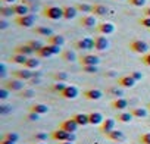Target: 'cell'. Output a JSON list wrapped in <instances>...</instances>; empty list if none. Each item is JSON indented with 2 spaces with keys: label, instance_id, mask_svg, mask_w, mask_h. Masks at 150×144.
<instances>
[{
  "label": "cell",
  "instance_id": "6da1fadb",
  "mask_svg": "<svg viewBox=\"0 0 150 144\" xmlns=\"http://www.w3.org/2000/svg\"><path fill=\"white\" fill-rule=\"evenodd\" d=\"M41 15L50 21H59L63 18V8L59 6H46L41 11Z\"/></svg>",
  "mask_w": 150,
  "mask_h": 144
},
{
  "label": "cell",
  "instance_id": "7a4b0ae2",
  "mask_svg": "<svg viewBox=\"0 0 150 144\" xmlns=\"http://www.w3.org/2000/svg\"><path fill=\"white\" fill-rule=\"evenodd\" d=\"M50 138H53L54 141H59V143H62V141H75V134L68 132L62 128H57V129L50 132Z\"/></svg>",
  "mask_w": 150,
  "mask_h": 144
},
{
  "label": "cell",
  "instance_id": "3957f363",
  "mask_svg": "<svg viewBox=\"0 0 150 144\" xmlns=\"http://www.w3.org/2000/svg\"><path fill=\"white\" fill-rule=\"evenodd\" d=\"M15 24L22 27V28H31L35 24V15L28 13V15H24V16H15Z\"/></svg>",
  "mask_w": 150,
  "mask_h": 144
},
{
  "label": "cell",
  "instance_id": "277c9868",
  "mask_svg": "<svg viewBox=\"0 0 150 144\" xmlns=\"http://www.w3.org/2000/svg\"><path fill=\"white\" fill-rule=\"evenodd\" d=\"M129 50L138 54H146L149 53V44L143 40H132L129 43Z\"/></svg>",
  "mask_w": 150,
  "mask_h": 144
},
{
  "label": "cell",
  "instance_id": "5b68a950",
  "mask_svg": "<svg viewBox=\"0 0 150 144\" xmlns=\"http://www.w3.org/2000/svg\"><path fill=\"white\" fill-rule=\"evenodd\" d=\"M12 78H16V80H21V81H30L34 78V72L31 69H18V71H13L12 72Z\"/></svg>",
  "mask_w": 150,
  "mask_h": 144
},
{
  "label": "cell",
  "instance_id": "8992f818",
  "mask_svg": "<svg viewBox=\"0 0 150 144\" xmlns=\"http://www.w3.org/2000/svg\"><path fill=\"white\" fill-rule=\"evenodd\" d=\"M74 46L78 50H93L94 49V38H90V37L80 38L74 43Z\"/></svg>",
  "mask_w": 150,
  "mask_h": 144
},
{
  "label": "cell",
  "instance_id": "52a82bcc",
  "mask_svg": "<svg viewBox=\"0 0 150 144\" xmlns=\"http://www.w3.org/2000/svg\"><path fill=\"white\" fill-rule=\"evenodd\" d=\"M78 60H80L81 66H87V65H94V66H97V65L100 63V57L96 56V54H91V53H87V54L80 56Z\"/></svg>",
  "mask_w": 150,
  "mask_h": 144
},
{
  "label": "cell",
  "instance_id": "ba28073f",
  "mask_svg": "<svg viewBox=\"0 0 150 144\" xmlns=\"http://www.w3.org/2000/svg\"><path fill=\"white\" fill-rule=\"evenodd\" d=\"M59 96L63 97V99H68V100H74L80 96V90H78L77 85H66V88Z\"/></svg>",
  "mask_w": 150,
  "mask_h": 144
},
{
  "label": "cell",
  "instance_id": "9c48e42d",
  "mask_svg": "<svg viewBox=\"0 0 150 144\" xmlns=\"http://www.w3.org/2000/svg\"><path fill=\"white\" fill-rule=\"evenodd\" d=\"M78 126H80V125H78L77 122H75V119H74V118L65 119V121H62V122H60V125H59V128H62V129H65V131H68V132H72V134L77 132Z\"/></svg>",
  "mask_w": 150,
  "mask_h": 144
},
{
  "label": "cell",
  "instance_id": "30bf717a",
  "mask_svg": "<svg viewBox=\"0 0 150 144\" xmlns=\"http://www.w3.org/2000/svg\"><path fill=\"white\" fill-rule=\"evenodd\" d=\"M108 47H109V40L106 38V35L99 34V35L94 37V50L103 52V50H106Z\"/></svg>",
  "mask_w": 150,
  "mask_h": 144
},
{
  "label": "cell",
  "instance_id": "8fae6325",
  "mask_svg": "<svg viewBox=\"0 0 150 144\" xmlns=\"http://www.w3.org/2000/svg\"><path fill=\"white\" fill-rule=\"evenodd\" d=\"M5 88H8L9 91H22L24 90V81L16 80V78L8 80V81H5Z\"/></svg>",
  "mask_w": 150,
  "mask_h": 144
},
{
  "label": "cell",
  "instance_id": "7c38bea8",
  "mask_svg": "<svg viewBox=\"0 0 150 144\" xmlns=\"http://www.w3.org/2000/svg\"><path fill=\"white\" fill-rule=\"evenodd\" d=\"M97 32L102 34V35H109V34H113L115 32V25L112 22H100L97 27H96Z\"/></svg>",
  "mask_w": 150,
  "mask_h": 144
},
{
  "label": "cell",
  "instance_id": "4fadbf2b",
  "mask_svg": "<svg viewBox=\"0 0 150 144\" xmlns=\"http://www.w3.org/2000/svg\"><path fill=\"white\" fill-rule=\"evenodd\" d=\"M80 25L83 28H94V27H97V19L94 15H84L80 19Z\"/></svg>",
  "mask_w": 150,
  "mask_h": 144
},
{
  "label": "cell",
  "instance_id": "5bb4252c",
  "mask_svg": "<svg viewBox=\"0 0 150 144\" xmlns=\"http://www.w3.org/2000/svg\"><path fill=\"white\" fill-rule=\"evenodd\" d=\"M83 96L87 100H100L103 97V91L99 88H88V90L83 91Z\"/></svg>",
  "mask_w": 150,
  "mask_h": 144
},
{
  "label": "cell",
  "instance_id": "9a60e30c",
  "mask_svg": "<svg viewBox=\"0 0 150 144\" xmlns=\"http://www.w3.org/2000/svg\"><path fill=\"white\" fill-rule=\"evenodd\" d=\"M135 80L131 77V75H124V77H119L118 78V85L122 87V88H131L135 85Z\"/></svg>",
  "mask_w": 150,
  "mask_h": 144
},
{
  "label": "cell",
  "instance_id": "2e32d148",
  "mask_svg": "<svg viewBox=\"0 0 150 144\" xmlns=\"http://www.w3.org/2000/svg\"><path fill=\"white\" fill-rule=\"evenodd\" d=\"M115 125H116V119L106 118V119L103 121V124L100 125V131L106 135V134H109L110 131H113V129H115Z\"/></svg>",
  "mask_w": 150,
  "mask_h": 144
},
{
  "label": "cell",
  "instance_id": "e0dca14e",
  "mask_svg": "<svg viewBox=\"0 0 150 144\" xmlns=\"http://www.w3.org/2000/svg\"><path fill=\"white\" fill-rule=\"evenodd\" d=\"M110 106H112L115 110H121V112H124V110L128 107V100H127V99H122V97H119V99H113L112 103H110Z\"/></svg>",
  "mask_w": 150,
  "mask_h": 144
},
{
  "label": "cell",
  "instance_id": "ac0fdd59",
  "mask_svg": "<svg viewBox=\"0 0 150 144\" xmlns=\"http://www.w3.org/2000/svg\"><path fill=\"white\" fill-rule=\"evenodd\" d=\"M77 13H78V9L75 6H63V19L71 21L74 18H77Z\"/></svg>",
  "mask_w": 150,
  "mask_h": 144
},
{
  "label": "cell",
  "instance_id": "d6986e66",
  "mask_svg": "<svg viewBox=\"0 0 150 144\" xmlns=\"http://www.w3.org/2000/svg\"><path fill=\"white\" fill-rule=\"evenodd\" d=\"M15 53H19V54H25V56H31V54H34L35 52L33 50V47L28 44V43H25V44H19V46H16L15 47Z\"/></svg>",
  "mask_w": 150,
  "mask_h": 144
},
{
  "label": "cell",
  "instance_id": "ffe728a7",
  "mask_svg": "<svg viewBox=\"0 0 150 144\" xmlns=\"http://www.w3.org/2000/svg\"><path fill=\"white\" fill-rule=\"evenodd\" d=\"M108 12H109V9H108L105 5H100V3H94V5H93L91 13H93L94 16H105V15H108Z\"/></svg>",
  "mask_w": 150,
  "mask_h": 144
},
{
  "label": "cell",
  "instance_id": "44dd1931",
  "mask_svg": "<svg viewBox=\"0 0 150 144\" xmlns=\"http://www.w3.org/2000/svg\"><path fill=\"white\" fill-rule=\"evenodd\" d=\"M88 119H90V125H102L105 121V118L100 112H90Z\"/></svg>",
  "mask_w": 150,
  "mask_h": 144
},
{
  "label": "cell",
  "instance_id": "7402d4cb",
  "mask_svg": "<svg viewBox=\"0 0 150 144\" xmlns=\"http://www.w3.org/2000/svg\"><path fill=\"white\" fill-rule=\"evenodd\" d=\"M75 119L80 126H86V125H90V119H88V113H75L72 116Z\"/></svg>",
  "mask_w": 150,
  "mask_h": 144
},
{
  "label": "cell",
  "instance_id": "603a6c76",
  "mask_svg": "<svg viewBox=\"0 0 150 144\" xmlns=\"http://www.w3.org/2000/svg\"><path fill=\"white\" fill-rule=\"evenodd\" d=\"M47 44H54V46H63L65 44V37L60 34H53L50 37H47Z\"/></svg>",
  "mask_w": 150,
  "mask_h": 144
},
{
  "label": "cell",
  "instance_id": "cb8c5ba5",
  "mask_svg": "<svg viewBox=\"0 0 150 144\" xmlns=\"http://www.w3.org/2000/svg\"><path fill=\"white\" fill-rule=\"evenodd\" d=\"M30 112H34L37 115H44V113L49 112V106H46L43 103H34V104H31Z\"/></svg>",
  "mask_w": 150,
  "mask_h": 144
},
{
  "label": "cell",
  "instance_id": "d4e9b609",
  "mask_svg": "<svg viewBox=\"0 0 150 144\" xmlns=\"http://www.w3.org/2000/svg\"><path fill=\"white\" fill-rule=\"evenodd\" d=\"M30 11H31V9L28 8V5H24V3H21V5H15V6H13L15 16H24V15H28Z\"/></svg>",
  "mask_w": 150,
  "mask_h": 144
},
{
  "label": "cell",
  "instance_id": "484cf974",
  "mask_svg": "<svg viewBox=\"0 0 150 144\" xmlns=\"http://www.w3.org/2000/svg\"><path fill=\"white\" fill-rule=\"evenodd\" d=\"M106 137H108L109 140H112V141H124V140H125L124 132L119 131V129H113V131H110L109 134H106Z\"/></svg>",
  "mask_w": 150,
  "mask_h": 144
},
{
  "label": "cell",
  "instance_id": "4316f807",
  "mask_svg": "<svg viewBox=\"0 0 150 144\" xmlns=\"http://www.w3.org/2000/svg\"><path fill=\"white\" fill-rule=\"evenodd\" d=\"M9 60H11L12 63H16V65H25V62L28 60V56L19 54V53H13V54L9 57Z\"/></svg>",
  "mask_w": 150,
  "mask_h": 144
},
{
  "label": "cell",
  "instance_id": "83f0119b",
  "mask_svg": "<svg viewBox=\"0 0 150 144\" xmlns=\"http://www.w3.org/2000/svg\"><path fill=\"white\" fill-rule=\"evenodd\" d=\"M34 32L38 34V35H43V37H50V35H53L52 28H49V27H43V25L35 27V28H34Z\"/></svg>",
  "mask_w": 150,
  "mask_h": 144
},
{
  "label": "cell",
  "instance_id": "f1b7e54d",
  "mask_svg": "<svg viewBox=\"0 0 150 144\" xmlns=\"http://www.w3.org/2000/svg\"><path fill=\"white\" fill-rule=\"evenodd\" d=\"M132 118H134V116H132L131 112H121V113L116 115V121H118V122H122V124H128V122H131Z\"/></svg>",
  "mask_w": 150,
  "mask_h": 144
},
{
  "label": "cell",
  "instance_id": "f546056e",
  "mask_svg": "<svg viewBox=\"0 0 150 144\" xmlns=\"http://www.w3.org/2000/svg\"><path fill=\"white\" fill-rule=\"evenodd\" d=\"M35 54H37L38 57H41V59H46V57H52V56H53V53H52L49 44H44V46H43Z\"/></svg>",
  "mask_w": 150,
  "mask_h": 144
},
{
  "label": "cell",
  "instance_id": "4dcf8cb0",
  "mask_svg": "<svg viewBox=\"0 0 150 144\" xmlns=\"http://www.w3.org/2000/svg\"><path fill=\"white\" fill-rule=\"evenodd\" d=\"M60 57L63 60H66V62H75V60L78 59L77 54H75V52H72V50H63L60 53Z\"/></svg>",
  "mask_w": 150,
  "mask_h": 144
},
{
  "label": "cell",
  "instance_id": "1f68e13d",
  "mask_svg": "<svg viewBox=\"0 0 150 144\" xmlns=\"http://www.w3.org/2000/svg\"><path fill=\"white\" fill-rule=\"evenodd\" d=\"M38 66H40V60H38L37 57H31V56L28 57V60H27L25 65H24V68L31 69V71H33V69H37Z\"/></svg>",
  "mask_w": 150,
  "mask_h": 144
},
{
  "label": "cell",
  "instance_id": "d6a6232c",
  "mask_svg": "<svg viewBox=\"0 0 150 144\" xmlns=\"http://www.w3.org/2000/svg\"><path fill=\"white\" fill-rule=\"evenodd\" d=\"M131 113H132L134 118H146L147 116V110L143 109V107H134L131 110Z\"/></svg>",
  "mask_w": 150,
  "mask_h": 144
},
{
  "label": "cell",
  "instance_id": "836d02e7",
  "mask_svg": "<svg viewBox=\"0 0 150 144\" xmlns=\"http://www.w3.org/2000/svg\"><path fill=\"white\" fill-rule=\"evenodd\" d=\"M53 80L56 83H63V81L68 80V74H66V72H54V74H53Z\"/></svg>",
  "mask_w": 150,
  "mask_h": 144
},
{
  "label": "cell",
  "instance_id": "e575fe53",
  "mask_svg": "<svg viewBox=\"0 0 150 144\" xmlns=\"http://www.w3.org/2000/svg\"><path fill=\"white\" fill-rule=\"evenodd\" d=\"M75 8H77L80 12H83V13H88V12H91V9H93V5H87V3H78V5H75Z\"/></svg>",
  "mask_w": 150,
  "mask_h": 144
},
{
  "label": "cell",
  "instance_id": "d590c367",
  "mask_svg": "<svg viewBox=\"0 0 150 144\" xmlns=\"http://www.w3.org/2000/svg\"><path fill=\"white\" fill-rule=\"evenodd\" d=\"M108 94L115 96V99H119V97H122L124 91L121 88H118V87H110V88H108Z\"/></svg>",
  "mask_w": 150,
  "mask_h": 144
},
{
  "label": "cell",
  "instance_id": "8d00e7d4",
  "mask_svg": "<svg viewBox=\"0 0 150 144\" xmlns=\"http://www.w3.org/2000/svg\"><path fill=\"white\" fill-rule=\"evenodd\" d=\"M47 138H49V134H47V132H35V134H34L35 143H44Z\"/></svg>",
  "mask_w": 150,
  "mask_h": 144
},
{
  "label": "cell",
  "instance_id": "74e56055",
  "mask_svg": "<svg viewBox=\"0 0 150 144\" xmlns=\"http://www.w3.org/2000/svg\"><path fill=\"white\" fill-rule=\"evenodd\" d=\"M0 15H2L3 18L15 15V12H13V8H6V6H3V8H0Z\"/></svg>",
  "mask_w": 150,
  "mask_h": 144
},
{
  "label": "cell",
  "instance_id": "f35d334b",
  "mask_svg": "<svg viewBox=\"0 0 150 144\" xmlns=\"http://www.w3.org/2000/svg\"><path fill=\"white\" fill-rule=\"evenodd\" d=\"M83 72H86V74H96V72H99V68L94 66V65H87V66H81Z\"/></svg>",
  "mask_w": 150,
  "mask_h": 144
},
{
  "label": "cell",
  "instance_id": "ab89813d",
  "mask_svg": "<svg viewBox=\"0 0 150 144\" xmlns=\"http://www.w3.org/2000/svg\"><path fill=\"white\" fill-rule=\"evenodd\" d=\"M65 88H66V84H63V83H56V84L52 85V90H53L54 93H57V94H60Z\"/></svg>",
  "mask_w": 150,
  "mask_h": 144
},
{
  "label": "cell",
  "instance_id": "60d3db41",
  "mask_svg": "<svg viewBox=\"0 0 150 144\" xmlns=\"http://www.w3.org/2000/svg\"><path fill=\"white\" fill-rule=\"evenodd\" d=\"M3 138H5V140H9V141L16 143V141L19 140V135H18L16 132H6V134L3 135Z\"/></svg>",
  "mask_w": 150,
  "mask_h": 144
},
{
  "label": "cell",
  "instance_id": "b9f144b4",
  "mask_svg": "<svg viewBox=\"0 0 150 144\" xmlns=\"http://www.w3.org/2000/svg\"><path fill=\"white\" fill-rule=\"evenodd\" d=\"M28 44L33 47V50H34L35 53H37V52H38V50H40V49L44 46V44H41V43H40V41H37V40H30V41H28Z\"/></svg>",
  "mask_w": 150,
  "mask_h": 144
},
{
  "label": "cell",
  "instance_id": "7bdbcfd3",
  "mask_svg": "<svg viewBox=\"0 0 150 144\" xmlns=\"http://www.w3.org/2000/svg\"><path fill=\"white\" fill-rule=\"evenodd\" d=\"M128 3L134 8H144L146 6V0H128Z\"/></svg>",
  "mask_w": 150,
  "mask_h": 144
},
{
  "label": "cell",
  "instance_id": "ee69618b",
  "mask_svg": "<svg viewBox=\"0 0 150 144\" xmlns=\"http://www.w3.org/2000/svg\"><path fill=\"white\" fill-rule=\"evenodd\" d=\"M138 24H140L141 27L150 30V16H143V18H140V19H138Z\"/></svg>",
  "mask_w": 150,
  "mask_h": 144
},
{
  "label": "cell",
  "instance_id": "f6af8a7d",
  "mask_svg": "<svg viewBox=\"0 0 150 144\" xmlns=\"http://www.w3.org/2000/svg\"><path fill=\"white\" fill-rule=\"evenodd\" d=\"M138 141H140L141 144H150V132H144V134H141L140 138H138Z\"/></svg>",
  "mask_w": 150,
  "mask_h": 144
},
{
  "label": "cell",
  "instance_id": "bcb514c9",
  "mask_svg": "<svg viewBox=\"0 0 150 144\" xmlns=\"http://www.w3.org/2000/svg\"><path fill=\"white\" fill-rule=\"evenodd\" d=\"M34 96H35V93L33 90H24V91H21V97H24V99H30V97H34Z\"/></svg>",
  "mask_w": 150,
  "mask_h": 144
},
{
  "label": "cell",
  "instance_id": "7dc6e473",
  "mask_svg": "<svg viewBox=\"0 0 150 144\" xmlns=\"http://www.w3.org/2000/svg\"><path fill=\"white\" fill-rule=\"evenodd\" d=\"M141 63L146 66H150V52L146 54H141Z\"/></svg>",
  "mask_w": 150,
  "mask_h": 144
},
{
  "label": "cell",
  "instance_id": "c3c4849f",
  "mask_svg": "<svg viewBox=\"0 0 150 144\" xmlns=\"http://www.w3.org/2000/svg\"><path fill=\"white\" fill-rule=\"evenodd\" d=\"M9 97V90L8 88H0V100H6Z\"/></svg>",
  "mask_w": 150,
  "mask_h": 144
},
{
  "label": "cell",
  "instance_id": "681fc988",
  "mask_svg": "<svg viewBox=\"0 0 150 144\" xmlns=\"http://www.w3.org/2000/svg\"><path fill=\"white\" fill-rule=\"evenodd\" d=\"M11 110H12L11 106H6V104H2V106H0V115H8Z\"/></svg>",
  "mask_w": 150,
  "mask_h": 144
},
{
  "label": "cell",
  "instance_id": "f907efd6",
  "mask_svg": "<svg viewBox=\"0 0 150 144\" xmlns=\"http://www.w3.org/2000/svg\"><path fill=\"white\" fill-rule=\"evenodd\" d=\"M49 47H50V50H52V53H53V56H54V54H59V53H62V52H60V46H54V44H49Z\"/></svg>",
  "mask_w": 150,
  "mask_h": 144
},
{
  "label": "cell",
  "instance_id": "816d5d0a",
  "mask_svg": "<svg viewBox=\"0 0 150 144\" xmlns=\"http://www.w3.org/2000/svg\"><path fill=\"white\" fill-rule=\"evenodd\" d=\"M135 81H140L141 78H143V74H141V72H138V71H134V72H131V74H129Z\"/></svg>",
  "mask_w": 150,
  "mask_h": 144
},
{
  "label": "cell",
  "instance_id": "f5cc1de1",
  "mask_svg": "<svg viewBox=\"0 0 150 144\" xmlns=\"http://www.w3.org/2000/svg\"><path fill=\"white\" fill-rule=\"evenodd\" d=\"M38 116H40V115H37V113H34V112H30L28 116H27V119H28V121H37Z\"/></svg>",
  "mask_w": 150,
  "mask_h": 144
},
{
  "label": "cell",
  "instance_id": "db71d44e",
  "mask_svg": "<svg viewBox=\"0 0 150 144\" xmlns=\"http://www.w3.org/2000/svg\"><path fill=\"white\" fill-rule=\"evenodd\" d=\"M143 13H144V16H150V6H144L143 8Z\"/></svg>",
  "mask_w": 150,
  "mask_h": 144
},
{
  "label": "cell",
  "instance_id": "11a10c76",
  "mask_svg": "<svg viewBox=\"0 0 150 144\" xmlns=\"http://www.w3.org/2000/svg\"><path fill=\"white\" fill-rule=\"evenodd\" d=\"M0 144H16V143H13V141H9V140H5V138H2V141H0Z\"/></svg>",
  "mask_w": 150,
  "mask_h": 144
},
{
  "label": "cell",
  "instance_id": "9f6ffc18",
  "mask_svg": "<svg viewBox=\"0 0 150 144\" xmlns=\"http://www.w3.org/2000/svg\"><path fill=\"white\" fill-rule=\"evenodd\" d=\"M6 27H8V24H6L5 21H2V22H0V28H2V30H5Z\"/></svg>",
  "mask_w": 150,
  "mask_h": 144
},
{
  "label": "cell",
  "instance_id": "6f0895ef",
  "mask_svg": "<svg viewBox=\"0 0 150 144\" xmlns=\"http://www.w3.org/2000/svg\"><path fill=\"white\" fill-rule=\"evenodd\" d=\"M33 2H34V0H22L24 5H30V3H33Z\"/></svg>",
  "mask_w": 150,
  "mask_h": 144
},
{
  "label": "cell",
  "instance_id": "680465c9",
  "mask_svg": "<svg viewBox=\"0 0 150 144\" xmlns=\"http://www.w3.org/2000/svg\"><path fill=\"white\" fill-rule=\"evenodd\" d=\"M2 2H3V3H15L16 0H2Z\"/></svg>",
  "mask_w": 150,
  "mask_h": 144
},
{
  "label": "cell",
  "instance_id": "91938a15",
  "mask_svg": "<svg viewBox=\"0 0 150 144\" xmlns=\"http://www.w3.org/2000/svg\"><path fill=\"white\" fill-rule=\"evenodd\" d=\"M59 144H74V141H62V143H59Z\"/></svg>",
  "mask_w": 150,
  "mask_h": 144
},
{
  "label": "cell",
  "instance_id": "94428289",
  "mask_svg": "<svg viewBox=\"0 0 150 144\" xmlns=\"http://www.w3.org/2000/svg\"><path fill=\"white\" fill-rule=\"evenodd\" d=\"M34 144H46V143H34Z\"/></svg>",
  "mask_w": 150,
  "mask_h": 144
},
{
  "label": "cell",
  "instance_id": "6125c7cd",
  "mask_svg": "<svg viewBox=\"0 0 150 144\" xmlns=\"http://www.w3.org/2000/svg\"><path fill=\"white\" fill-rule=\"evenodd\" d=\"M147 107H149V110H150V103H149V106H147Z\"/></svg>",
  "mask_w": 150,
  "mask_h": 144
},
{
  "label": "cell",
  "instance_id": "be15d7a7",
  "mask_svg": "<svg viewBox=\"0 0 150 144\" xmlns=\"http://www.w3.org/2000/svg\"><path fill=\"white\" fill-rule=\"evenodd\" d=\"M116 2H124V0H116Z\"/></svg>",
  "mask_w": 150,
  "mask_h": 144
}]
</instances>
